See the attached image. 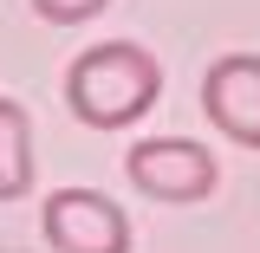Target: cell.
I'll return each mask as SVG.
<instances>
[{"mask_svg":"<svg viewBox=\"0 0 260 253\" xmlns=\"http://www.w3.org/2000/svg\"><path fill=\"white\" fill-rule=\"evenodd\" d=\"M52 253H130V214L98 189H59L39 208Z\"/></svg>","mask_w":260,"mask_h":253,"instance_id":"obj_3","label":"cell"},{"mask_svg":"<svg viewBox=\"0 0 260 253\" xmlns=\"http://www.w3.org/2000/svg\"><path fill=\"white\" fill-rule=\"evenodd\" d=\"M124 175H130V189H137V195H150V201H176V208L208 201L215 182H221L215 156H208L202 143H189V136H143V143H130Z\"/></svg>","mask_w":260,"mask_h":253,"instance_id":"obj_2","label":"cell"},{"mask_svg":"<svg viewBox=\"0 0 260 253\" xmlns=\"http://www.w3.org/2000/svg\"><path fill=\"white\" fill-rule=\"evenodd\" d=\"M32 189V117L20 97H0V201Z\"/></svg>","mask_w":260,"mask_h":253,"instance_id":"obj_5","label":"cell"},{"mask_svg":"<svg viewBox=\"0 0 260 253\" xmlns=\"http://www.w3.org/2000/svg\"><path fill=\"white\" fill-rule=\"evenodd\" d=\"M202 111L228 143L260 150V52H228L202 78Z\"/></svg>","mask_w":260,"mask_h":253,"instance_id":"obj_4","label":"cell"},{"mask_svg":"<svg viewBox=\"0 0 260 253\" xmlns=\"http://www.w3.org/2000/svg\"><path fill=\"white\" fill-rule=\"evenodd\" d=\"M26 7L46 20V26H85V20H98L111 0H26Z\"/></svg>","mask_w":260,"mask_h":253,"instance_id":"obj_6","label":"cell"},{"mask_svg":"<svg viewBox=\"0 0 260 253\" xmlns=\"http://www.w3.org/2000/svg\"><path fill=\"white\" fill-rule=\"evenodd\" d=\"M156 97H162V65L156 52L130 39H104L91 52H78L65 71V104L91 130H130L143 111H156Z\"/></svg>","mask_w":260,"mask_h":253,"instance_id":"obj_1","label":"cell"}]
</instances>
